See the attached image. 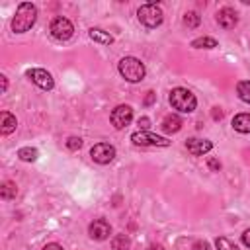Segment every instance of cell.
Listing matches in <instances>:
<instances>
[{
    "instance_id": "3957f363",
    "label": "cell",
    "mask_w": 250,
    "mask_h": 250,
    "mask_svg": "<svg viewBox=\"0 0 250 250\" xmlns=\"http://www.w3.org/2000/svg\"><path fill=\"white\" fill-rule=\"evenodd\" d=\"M117 70H119V74H121L127 82H131V84L141 82V80L145 78V74H146L145 64H143L141 59H137V57H123V59L119 61V64H117Z\"/></svg>"
},
{
    "instance_id": "f1b7e54d",
    "label": "cell",
    "mask_w": 250,
    "mask_h": 250,
    "mask_svg": "<svg viewBox=\"0 0 250 250\" xmlns=\"http://www.w3.org/2000/svg\"><path fill=\"white\" fill-rule=\"evenodd\" d=\"M43 250H64V248H62L61 244H57V242H49V244H47Z\"/></svg>"
},
{
    "instance_id": "1f68e13d",
    "label": "cell",
    "mask_w": 250,
    "mask_h": 250,
    "mask_svg": "<svg viewBox=\"0 0 250 250\" xmlns=\"http://www.w3.org/2000/svg\"><path fill=\"white\" fill-rule=\"evenodd\" d=\"M146 250H164L160 244H150V246H146Z\"/></svg>"
},
{
    "instance_id": "9c48e42d",
    "label": "cell",
    "mask_w": 250,
    "mask_h": 250,
    "mask_svg": "<svg viewBox=\"0 0 250 250\" xmlns=\"http://www.w3.org/2000/svg\"><path fill=\"white\" fill-rule=\"evenodd\" d=\"M109 121H111V125L115 129H125L133 121V107L131 105H125V104L113 107V111L109 115Z\"/></svg>"
},
{
    "instance_id": "cb8c5ba5",
    "label": "cell",
    "mask_w": 250,
    "mask_h": 250,
    "mask_svg": "<svg viewBox=\"0 0 250 250\" xmlns=\"http://www.w3.org/2000/svg\"><path fill=\"white\" fill-rule=\"evenodd\" d=\"M64 145H66L68 150H78V148L82 146V139H80V137H68V139L64 141Z\"/></svg>"
},
{
    "instance_id": "4fadbf2b",
    "label": "cell",
    "mask_w": 250,
    "mask_h": 250,
    "mask_svg": "<svg viewBox=\"0 0 250 250\" xmlns=\"http://www.w3.org/2000/svg\"><path fill=\"white\" fill-rule=\"evenodd\" d=\"M16 127H18L16 115H12L10 111H2L0 113V133L2 135H10L12 131H16Z\"/></svg>"
},
{
    "instance_id": "52a82bcc",
    "label": "cell",
    "mask_w": 250,
    "mask_h": 250,
    "mask_svg": "<svg viewBox=\"0 0 250 250\" xmlns=\"http://www.w3.org/2000/svg\"><path fill=\"white\" fill-rule=\"evenodd\" d=\"M25 76H27L37 88H41V90H53V88H55V80H53L51 72L45 70V68H27V70H25Z\"/></svg>"
},
{
    "instance_id": "484cf974",
    "label": "cell",
    "mask_w": 250,
    "mask_h": 250,
    "mask_svg": "<svg viewBox=\"0 0 250 250\" xmlns=\"http://www.w3.org/2000/svg\"><path fill=\"white\" fill-rule=\"evenodd\" d=\"M207 164H209V168H211L213 172H219V170H221V162H219V160H215V158H209V160H207Z\"/></svg>"
},
{
    "instance_id": "6da1fadb",
    "label": "cell",
    "mask_w": 250,
    "mask_h": 250,
    "mask_svg": "<svg viewBox=\"0 0 250 250\" xmlns=\"http://www.w3.org/2000/svg\"><path fill=\"white\" fill-rule=\"evenodd\" d=\"M35 21H37V6L31 2H20L12 18V31L25 33L35 25Z\"/></svg>"
},
{
    "instance_id": "277c9868",
    "label": "cell",
    "mask_w": 250,
    "mask_h": 250,
    "mask_svg": "<svg viewBox=\"0 0 250 250\" xmlns=\"http://www.w3.org/2000/svg\"><path fill=\"white\" fill-rule=\"evenodd\" d=\"M137 18H139V21H141L145 27L154 29V27H158V25L162 23L164 12H162V8H160L156 2H146V4H143V6L137 10Z\"/></svg>"
},
{
    "instance_id": "9a60e30c",
    "label": "cell",
    "mask_w": 250,
    "mask_h": 250,
    "mask_svg": "<svg viewBox=\"0 0 250 250\" xmlns=\"http://www.w3.org/2000/svg\"><path fill=\"white\" fill-rule=\"evenodd\" d=\"M232 129L238 133H250V113H238L232 117Z\"/></svg>"
},
{
    "instance_id": "e0dca14e",
    "label": "cell",
    "mask_w": 250,
    "mask_h": 250,
    "mask_svg": "<svg viewBox=\"0 0 250 250\" xmlns=\"http://www.w3.org/2000/svg\"><path fill=\"white\" fill-rule=\"evenodd\" d=\"M18 158L23 162H35L39 158V150L35 146H21L18 150Z\"/></svg>"
},
{
    "instance_id": "7a4b0ae2",
    "label": "cell",
    "mask_w": 250,
    "mask_h": 250,
    "mask_svg": "<svg viewBox=\"0 0 250 250\" xmlns=\"http://www.w3.org/2000/svg\"><path fill=\"white\" fill-rule=\"evenodd\" d=\"M168 100H170V105L180 113H191L197 107V98L188 88H182V86L172 88Z\"/></svg>"
},
{
    "instance_id": "5b68a950",
    "label": "cell",
    "mask_w": 250,
    "mask_h": 250,
    "mask_svg": "<svg viewBox=\"0 0 250 250\" xmlns=\"http://www.w3.org/2000/svg\"><path fill=\"white\" fill-rule=\"evenodd\" d=\"M49 31H51V35H53L57 41H66V39L72 37L74 25H72V21H70L68 18L57 16V18H53V21H51V25H49Z\"/></svg>"
},
{
    "instance_id": "7c38bea8",
    "label": "cell",
    "mask_w": 250,
    "mask_h": 250,
    "mask_svg": "<svg viewBox=\"0 0 250 250\" xmlns=\"http://www.w3.org/2000/svg\"><path fill=\"white\" fill-rule=\"evenodd\" d=\"M186 148L193 156H203L213 148V143L209 139H188L186 141Z\"/></svg>"
},
{
    "instance_id": "4316f807",
    "label": "cell",
    "mask_w": 250,
    "mask_h": 250,
    "mask_svg": "<svg viewBox=\"0 0 250 250\" xmlns=\"http://www.w3.org/2000/svg\"><path fill=\"white\" fill-rule=\"evenodd\" d=\"M242 244H244L246 248H250V229H246V230L242 232Z\"/></svg>"
},
{
    "instance_id": "ac0fdd59",
    "label": "cell",
    "mask_w": 250,
    "mask_h": 250,
    "mask_svg": "<svg viewBox=\"0 0 250 250\" xmlns=\"http://www.w3.org/2000/svg\"><path fill=\"white\" fill-rule=\"evenodd\" d=\"M191 47L193 49H215L217 47V39L215 37H197L191 41Z\"/></svg>"
},
{
    "instance_id": "d6986e66",
    "label": "cell",
    "mask_w": 250,
    "mask_h": 250,
    "mask_svg": "<svg viewBox=\"0 0 250 250\" xmlns=\"http://www.w3.org/2000/svg\"><path fill=\"white\" fill-rule=\"evenodd\" d=\"M129 246H131V238L127 236V234H115L113 236V240H111V248L113 250H129Z\"/></svg>"
},
{
    "instance_id": "ba28073f",
    "label": "cell",
    "mask_w": 250,
    "mask_h": 250,
    "mask_svg": "<svg viewBox=\"0 0 250 250\" xmlns=\"http://www.w3.org/2000/svg\"><path fill=\"white\" fill-rule=\"evenodd\" d=\"M90 156L98 164H109L115 158V146L109 143H96L90 148Z\"/></svg>"
},
{
    "instance_id": "2e32d148",
    "label": "cell",
    "mask_w": 250,
    "mask_h": 250,
    "mask_svg": "<svg viewBox=\"0 0 250 250\" xmlns=\"http://www.w3.org/2000/svg\"><path fill=\"white\" fill-rule=\"evenodd\" d=\"M88 35H90L92 41H96V43H100V45H111V43H113V35H109L107 31H104V29H100V27H92V29L88 31Z\"/></svg>"
},
{
    "instance_id": "5bb4252c",
    "label": "cell",
    "mask_w": 250,
    "mask_h": 250,
    "mask_svg": "<svg viewBox=\"0 0 250 250\" xmlns=\"http://www.w3.org/2000/svg\"><path fill=\"white\" fill-rule=\"evenodd\" d=\"M182 119L178 117V115H174V113H170V115H166L164 119H162V131L164 133H178L180 129H182Z\"/></svg>"
},
{
    "instance_id": "8fae6325",
    "label": "cell",
    "mask_w": 250,
    "mask_h": 250,
    "mask_svg": "<svg viewBox=\"0 0 250 250\" xmlns=\"http://www.w3.org/2000/svg\"><path fill=\"white\" fill-rule=\"evenodd\" d=\"M217 23L223 27V29H232L236 23H238V14L234 8L230 6H223L219 12H217Z\"/></svg>"
},
{
    "instance_id": "44dd1931",
    "label": "cell",
    "mask_w": 250,
    "mask_h": 250,
    "mask_svg": "<svg viewBox=\"0 0 250 250\" xmlns=\"http://www.w3.org/2000/svg\"><path fill=\"white\" fill-rule=\"evenodd\" d=\"M16 193H18V188L14 182H2V186H0V197L2 199H14Z\"/></svg>"
},
{
    "instance_id": "4dcf8cb0",
    "label": "cell",
    "mask_w": 250,
    "mask_h": 250,
    "mask_svg": "<svg viewBox=\"0 0 250 250\" xmlns=\"http://www.w3.org/2000/svg\"><path fill=\"white\" fill-rule=\"evenodd\" d=\"M2 78V92H6V88H8V78L6 76H0Z\"/></svg>"
},
{
    "instance_id": "f546056e",
    "label": "cell",
    "mask_w": 250,
    "mask_h": 250,
    "mask_svg": "<svg viewBox=\"0 0 250 250\" xmlns=\"http://www.w3.org/2000/svg\"><path fill=\"white\" fill-rule=\"evenodd\" d=\"M154 102V92H146V98H145V105H150Z\"/></svg>"
},
{
    "instance_id": "7402d4cb",
    "label": "cell",
    "mask_w": 250,
    "mask_h": 250,
    "mask_svg": "<svg viewBox=\"0 0 250 250\" xmlns=\"http://www.w3.org/2000/svg\"><path fill=\"white\" fill-rule=\"evenodd\" d=\"M199 21H201V18H199L197 12L191 10V12H186V14H184V25H188V27H197Z\"/></svg>"
},
{
    "instance_id": "83f0119b",
    "label": "cell",
    "mask_w": 250,
    "mask_h": 250,
    "mask_svg": "<svg viewBox=\"0 0 250 250\" xmlns=\"http://www.w3.org/2000/svg\"><path fill=\"white\" fill-rule=\"evenodd\" d=\"M139 125L143 127V131H146L148 125H150V119H148V117H141V119H139Z\"/></svg>"
},
{
    "instance_id": "30bf717a",
    "label": "cell",
    "mask_w": 250,
    "mask_h": 250,
    "mask_svg": "<svg viewBox=\"0 0 250 250\" xmlns=\"http://www.w3.org/2000/svg\"><path fill=\"white\" fill-rule=\"evenodd\" d=\"M88 234L92 240H105L111 234V225L105 219H94L88 227Z\"/></svg>"
},
{
    "instance_id": "d4e9b609",
    "label": "cell",
    "mask_w": 250,
    "mask_h": 250,
    "mask_svg": "<svg viewBox=\"0 0 250 250\" xmlns=\"http://www.w3.org/2000/svg\"><path fill=\"white\" fill-rule=\"evenodd\" d=\"M191 250H211V246H209L207 240H195L193 246H191Z\"/></svg>"
},
{
    "instance_id": "603a6c76",
    "label": "cell",
    "mask_w": 250,
    "mask_h": 250,
    "mask_svg": "<svg viewBox=\"0 0 250 250\" xmlns=\"http://www.w3.org/2000/svg\"><path fill=\"white\" fill-rule=\"evenodd\" d=\"M215 246H217V250H238L236 244L230 242L227 236H217L215 238Z\"/></svg>"
},
{
    "instance_id": "8992f818",
    "label": "cell",
    "mask_w": 250,
    "mask_h": 250,
    "mask_svg": "<svg viewBox=\"0 0 250 250\" xmlns=\"http://www.w3.org/2000/svg\"><path fill=\"white\" fill-rule=\"evenodd\" d=\"M131 143L137 146H170V141L166 137H160L148 131H135L131 135Z\"/></svg>"
},
{
    "instance_id": "ffe728a7",
    "label": "cell",
    "mask_w": 250,
    "mask_h": 250,
    "mask_svg": "<svg viewBox=\"0 0 250 250\" xmlns=\"http://www.w3.org/2000/svg\"><path fill=\"white\" fill-rule=\"evenodd\" d=\"M236 96L244 102V104H250V80H240L236 84Z\"/></svg>"
}]
</instances>
